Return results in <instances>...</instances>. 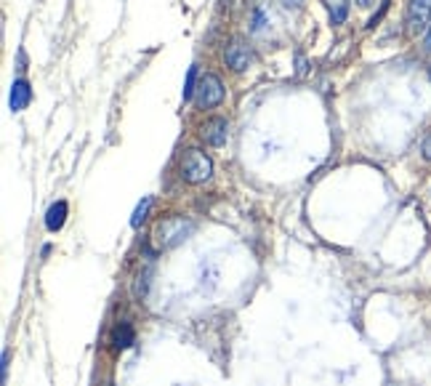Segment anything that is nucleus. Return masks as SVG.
Listing matches in <instances>:
<instances>
[{
  "label": "nucleus",
  "instance_id": "423d86ee",
  "mask_svg": "<svg viewBox=\"0 0 431 386\" xmlns=\"http://www.w3.org/2000/svg\"><path fill=\"white\" fill-rule=\"evenodd\" d=\"M200 136H203L205 144L211 147H224L229 139V120L227 118H221V115H216V118H208L203 123V128H200Z\"/></svg>",
  "mask_w": 431,
  "mask_h": 386
},
{
  "label": "nucleus",
  "instance_id": "0eeeda50",
  "mask_svg": "<svg viewBox=\"0 0 431 386\" xmlns=\"http://www.w3.org/2000/svg\"><path fill=\"white\" fill-rule=\"evenodd\" d=\"M32 101V88L24 77H16L11 83V96H8V104H11V112H22V109L30 107Z\"/></svg>",
  "mask_w": 431,
  "mask_h": 386
},
{
  "label": "nucleus",
  "instance_id": "39448f33",
  "mask_svg": "<svg viewBox=\"0 0 431 386\" xmlns=\"http://www.w3.org/2000/svg\"><path fill=\"white\" fill-rule=\"evenodd\" d=\"M224 61H227V67L232 73H245V70L253 64V51H251V46H248V40L239 35L232 37L227 51H224Z\"/></svg>",
  "mask_w": 431,
  "mask_h": 386
},
{
  "label": "nucleus",
  "instance_id": "2eb2a0df",
  "mask_svg": "<svg viewBox=\"0 0 431 386\" xmlns=\"http://www.w3.org/2000/svg\"><path fill=\"white\" fill-rule=\"evenodd\" d=\"M304 3H306V0H282V6H285V8H293V11L304 8Z\"/></svg>",
  "mask_w": 431,
  "mask_h": 386
},
{
  "label": "nucleus",
  "instance_id": "f3484780",
  "mask_svg": "<svg viewBox=\"0 0 431 386\" xmlns=\"http://www.w3.org/2000/svg\"><path fill=\"white\" fill-rule=\"evenodd\" d=\"M375 3H378V0H357V6H359V8H373Z\"/></svg>",
  "mask_w": 431,
  "mask_h": 386
},
{
  "label": "nucleus",
  "instance_id": "9d476101",
  "mask_svg": "<svg viewBox=\"0 0 431 386\" xmlns=\"http://www.w3.org/2000/svg\"><path fill=\"white\" fill-rule=\"evenodd\" d=\"M115 347H118V349L133 347V328L128 325V323H120L118 330H115Z\"/></svg>",
  "mask_w": 431,
  "mask_h": 386
},
{
  "label": "nucleus",
  "instance_id": "a211bd4d",
  "mask_svg": "<svg viewBox=\"0 0 431 386\" xmlns=\"http://www.w3.org/2000/svg\"><path fill=\"white\" fill-rule=\"evenodd\" d=\"M429 75H431V73H429Z\"/></svg>",
  "mask_w": 431,
  "mask_h": 386
},
{
  "label": "nucleus",
  "instance_id": "f257e3e1",
  "mask_svg": "<svg viewBox=\"0 0 431 386\" xmlns=\"http://www.w3.org/2000/svg\"><path fill=\"white\" fill-rule=\"evenodd\" d=\"M181 179L187 184H205V181L213 176V160L205 155L203 149L189 147L184 155H181Z\"/></svg>",
  "mask_w": 431,
  "mask_h": 386
},
{
  "label": "nucleus",
  "instance_id": "ddd939ff",
  "mask_svg": "<svg viewBox=\"0 0 431 386\" xmlns=\"http://www.w3.org/2000/svg\"><path fill=\"white\" fill-rule=\"evenodd\" d=\"M420 157L426 160V163H431V131L423 136V142H420Z\"/></svg>",
  "mask_w": 431,
  "mask_h": 386
},
{
  "label": "nucleus",
  "instance_id": "f03ea898",
  "mask_svg": "<svg viewBox=\"0 0 431 386\" xmlns=\"http://www.w3.org/2000/svg\"><path fill=\"white\" fill-rule=\"evenodd\" d=\"M227 99V88L221 83V77L216 73H205L197 80V91H194V107L197 109H213L224 104Z\"/></svg>",
  "mask_w": 431,
  "mask_h": 386
},
{
  "label": "nucleus",
  "instance_id": "7ed1b4c3",
  "mask_svg": "<svg viewBox=\"0 0 431 386\" xmlns=\"http://www.w3.org/2000/svg\"><path fill=\"white\" fill-rule=\"evenodd\" d=\"M189 230H192V224L189 221H184L181 216L163 218V221L155 227L157 248H173V245H179L181 240H187Z\"/></svg>",
  "mask_w": 431,
  "mask_h": 386
},
{
  "label": "nucleus",
  "instance_id": "4468645a",
  "mask_svg": "<svg viewBox=\"0 0 431 386\" xmlns=\"http://www.w3.org/2000/svg\"><path fill=\"white\" fill-rule=\"evenodd\" d=\"M263 27V11L261 8H256V11H253V30H261Z\"/></svg>",
  "mask_w": 431,
  "mask_h": 386
},
{
  "label": "nucleus",
  "instance_id": "f8f14e48",
  "mask_svg": "<svg viewBox=\"0 0 431 386\" xmlns=\"http://www.w3.org/2000/svg\"><path fill=\"white\" fill-rule=\"evenodd\" d=\"M149 208H152V197H144L142 203H139V208L133 211V218H131V227H133V230H139V227H142V221L146 218Z\"/></svg>",
  "mask_w": 431,
  "mask_h": 386
},
{
  "label": "nucleus",
  "instance_id": "9b49d317",
  "mask_svg": "<svg viewBox=\"0 0 431 386\" xmlns=\"http://www.w3.org/2000/svg\"><path fill=\"white\" fill-rule=\"evenodd\" d=\"M197 64H192L189 73H187V80H184V94H181V99L184 101H192L194 99V91H197Z\"/></svg>",
  "mask_w": 431,
  "mask_h": 386
},
{
  "label": "nucleus",
  "instance_id": "6e6552de",
  "mask_svg": "<svg viewBox=\"0 0 431 386\" xmlns=\"http://www.w3.org/2000/svg\"><path fill=\"white\" fill-rule=\"evenodd\" d=\"M67 211H70V206H67L64 200H59V203H54V206L48 208V213H46L48 232H59L61 227H64V221H67Z\"/></svg>",
  "mask_w": 431,
  "mask_h": 386
},
{
  "label": "nucleus",
  "instance_id": "20e7f679",
  "mask_svg": "<svg viewBox=\"0 0 431 386\" xmlns=\"http://www.w3.org/2000/svg\"><path fill=\"white\" fill-rule=\"evenodd\" d=\"M405 25L410 35L426 32L431 25V0H407Z\"/></svg>",
  "mask_w": 431,
  "mask_h": 386
},
{
  "label": "nucleus",
  "instance_id": "dca6fc26",
  "mask_svg": "<svg viewBox=\"0 0 431 386\" xmlns=\"http://www.w3.org/2000/svg\"><path fill=\"white\" fill-rule=\"evenodd\" d=\"M423 51L431 54V25H429V30H426V35H423Z\"/></svg>",
  "mask_w": 431,
  "mask_h": 386
},
{
  "label": "nucleus",
  "instance_id": "1a4fd4ad",
  "mask_svg": "<svg viewBox=\"0 0 431 386\" xmlns=\"http://www.w3.org/2000/svg\"><path fill=\"white\" fill-rule=\"evenodd\" d=\"M325 8L330 13V25H344L349 19V0H325Z\"/></svg>",
  "mask_w": 431,
  "mask_h": 386
}]
</instances>
